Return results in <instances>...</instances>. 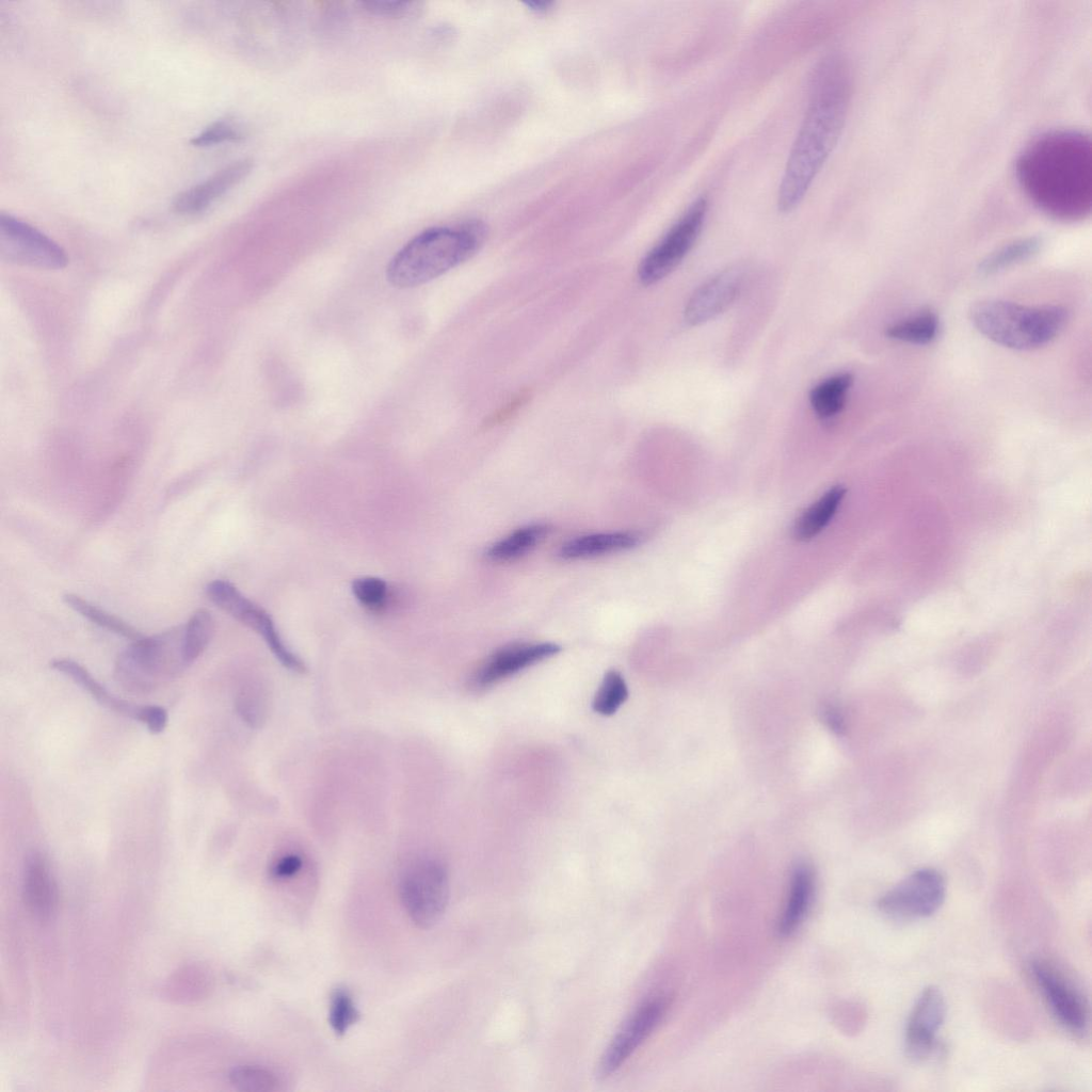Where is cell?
I'll return each mask as SVG.
<instances>
[{"label":"cell","mask_w":1092,"mask_h":1092,"mask_svg":"<svg viewBox=\"0 0 1092 1092\" xmlns=\"http://www.w3.org/2000/svg\"><path fill=\"white\" fill-rule=\"evenodd\" d=\"M360 4L372 15L391 18L417 15L421 10V4L414 1L368 0L360 2Z\"/></svg>","instance_id":"cell-34"},{"label":"cell","mask_w":1092,"mask_h":1092,"mask_svg":"<svg viewBox=\"0 0 1092 1092\" xmlns=\"http://www.w3.org/2000/svg\"><path fill=\"white\" fill-rule=\"evenodd\" d=\"M243 136L244 132L237 123L230 119H219L194 135L191 144L197 147H207L227 142H238Z\"/></svg>","instance_id":"cell-33"},{"label":"cell","mask_w":1092,"mask_h":1092,"mask_svg":"<svg viewBox=\"0 0 1092 1092\" xmlns=\"http://www.w3.org/2000/svg\"><path fill=\"white\" fill-rule=\"evenodd\" d=\"M251 168L252 161L248 159H241L224 166L202 182L179 193L172 203L173 211L181 215H194L206 211L243 180Z\"/></svg>","instance_id":"cell-16"},{"label":"cell","mask_w":1092,"mask_h":1092,"mask_svg":"<svg viewBox=\"0 0 1092 1092\" xmlns=\"http://www.w3.org/2000/svg\"><path fill=\"white\" fill-rule=\"evenodd\" d=\"M551 5H552V2H546V1H533V2H528L527 3V6L530 7V10H532V11H534L536 13H545V12H547L548 10H550Z\"/></svg>","instance_id":"cell-38"},{"label":"cell","mask_w":1092,"mask_h":1092,"mask_svg":"<svg viewBox=\"0 0 1092 1092\" xmlns=\"http://www.w3.org/2000/svg\"><path fill=\"white\" fill-rule=\"evenodd\" d=\"M628 689L623 676L615 670L607 672L594 696L593 710L601 716L613 714L627 700Z\"/></svg>","instance_id":"cell-28"},{"label":"cell","mask_w":1092,"mask_h":1092,"mask_svg":"<svg viewBox=\"0 0 1092 1092\" xmlns=\"http://www.w3.org/2000/svg\"><path fill=\"white\" fill-rule=\"evenodd\" d=\"M167 719V711L163 707L157 705H145L141 723H143L151 734H159L166 727Z\"/></svg>","instance_id":"cell-36"},{"label":"cell","mask_w":1092,"mask_h":1092,"mask_svg":"<svg viewBox=\"0 0 1092 1092\" xmlns=\"http://www.w3.org/2000/svg\"><path fill=\"white\" fill-rule=\"evenodd\" d=\"M845 494L846 488L836 485L806 509L793 526L794 539L805 542L819 534L835 515Z\"/></svg>","instance_id":"cell-21"},{"label":"cell","mask_w":1092,"mask_h":1092,"mask_svg":"<svg viewBox=\"0 0 1092 1092\" xmlns=\"http://www.w3.org/2000/svg\"><path fill=\"white\" fill-rule=\"evenodd\" d=\"M945 892V880L938 871L919 869L885 893L879 899L878 908L893 918L928 917L943 904Z\"/></svg>","instance_id":"cell-10"},{"label":"cell","mask_w":1092,"mask_h":1092,"mask_svg":"<svg viewBox=\"0 0 1092 1092\" xmlns=\"http://www.w3.org/2000/svg\"><path fill=\"white\" fill-rule=\"evenodd\" d=\"M63 600L74 611L101 628L131 640L132 642L143 637L142 633L127 622L96 607L76 594H66L63 596Z\"/></svg>","instance_id":"cell-24"},{"label":"cell","mask_w":1092,"mask_h":1092,"mask_svg":"<svg viewBox=\"0 0 1092 1092\" xmlns=\"http://www.w3.org/2000/svg\"><path fill=\"white\" fill-rule=\"evenodd\" d=\"M852 381L850 373H839L823 380L810 390V405L819 418L828 419L841 411Z\"/></svg>","instance_id":"cell-23"},{"label":"cell","mask_w":1092,"mask_h":1092,"mask_svg":"<svg viewBox=\"0 0 1092 1092\" xmlns=\"http://www.w3.org/2000/svg\"><path fill=\"white\" fill-rule=\"evenodd\" d=\"M744 276V268L734 266L705 282L686 304V322L700 325L726 310L740 293Z\"/></svg>","instance_id":"cell-14"},{"label":"cell","mask_w":1092,"mask_h":1092,"mask_svg":"<svg viewBox=\"0 0 1092 1092\" xmlns=\"http://www.w3.org/2000/svg\"><path fill=\"white\" fill-rule=\"evenodd\" d=\"M969 316L983 336L1013 350L1046 344L1067 320V311L1058 305L1032 307L1002 300L979 301L971 306Z\"/></svg>","instance_id":"cell-4"},{"label":"cell","mask_w":1092,"mask_h":1092,"mask_svg":"<svg viewBox=\"0 0 1092 1092\" xmlns=\"http://www.w3.org/2000/svg\"><path fill=\"white\" fill-rule=\"evenodd\" d=\"M642 537L633 531L600 532L581 535L564 543L558 556L563 560L587 559L630 549Z\"/></svg>","instance_id":"cell-20"},{"label":"cell","mask_w":1092,"mask_h":1092,"mask_svg":"<svg viewBox=\"0 0 1092 1092\" xmlns=\"http://www.w3.org/2000/svg\"><path fill=\"white\" fill-rule=\"evenodd\" d=\"M208 598L234 619L259 633L272 654L288 670L304 673V662L285 644L270 614L244 596L231 582L210 581L205 589Z\"/></svg>","instance_id":"cell-7"},{"label":"cell","mask_w":1092,"mask_h":1092,"mask_svg":"<svg viewBox=\"0 0 1092 1092\" xmlns=\"http://www.w3.org/2000/svg\"><path fill=\"white\" fill-rule=\"evenodd\" d=\"M352 593L366 608L381 611L390 596L387 583L378 577H360L352 582Z\"/></svg>","instance_id":"cell-32"},{"label":"cell","mask_w":1092,"mask_h":1092,"mask_svg":"<svg viewBox=\"0 0 1092 1092\" xmlns=\"http://www.w3.org/2000/svg\"><path fill=\"white\" fill-rule=\"evenodd\" d=\"M401 903L410 919L429 929L443 917L449 900L445 865L436 858H420L408 865L399 882Z\"/></svg>","instance_id":"cell-6"},{"label":"cell","mask_w":1092,"mask_h":1092,"mask_svg":"<svg viewBox=\"0 0 1092 1092\" xmlns=\"http://www.w3.org/2000/svg\"><path fill=\"white\" fill-rule=\"evenodd\" d=\"M303 867V858L296 853H287L278 857L270 868L273 879L282 881L298 874Z\"/></svg>","instance_id":"cell-35"},{"label":"cell","mask_w":1092,"mask_h":1092,"mask_svg":"<svg viewBox=\"0 0 1092 1092\" xmlns=\"http://www.w3.org/2000/svg\"><path fill=\"white\" fill-rule=\"evenodd\" d=\"M1040 246L1041 240L1035 237L1017 240L989 255L980 263L979 270L983 274H993L1031 257Z\"/></svg>","instance_id":"cell-27"},{"label":"cell","mask_w":1092,"mask_h":1092,"mask_svg":"<svg viewBox=\"0 0 1092 1092\" xmlns=\"http://www.w3.org/2000/svg\"><path fill=\"white\" fill-rule=\"evenodd\" d=\"M946 1016L945 998L936 986L926 987L910 1014L905 1029V1049L910 1058H927Z\"/></svg>","instance_id":"cell-15"},{"label":"cell","mask_w":1092,"mask_h":1092,"mask_svg":"<svg viewBox=\"0 0 1092 1092\" xmlns=\"http://www.w3.org/2000/svg\"><path fill=\"white\" fill-rule=\"evenodd\" d=\"M267 707V695L259 686H245L236 697L238 714L252 727H258L264 721Z\"/></svg>","instance_id":"cell-31"},{"label":"cell","mask_w":1092,"mask_h":1092,"mask_svg":"<svg viewBox=\"0 0 1092 1092\" xmlns=\"http://www.w3.org/2000/svg\"><path fill=\"white\" fill-rule=\"evenodd\" d=\"M485 237L486 228L479 221L423 230L390 259L387 280L398 288L425 284L472 257Z\"/></svg>","instance_id":"cell-3"},{"label":"cell","mask_w":1092,"mask_h":1092,"mask_svg":"<svg viewBox=\"0 0 1092 1092\" xmlns=\"http://www.w3.org/2000/svg\"><path fill=\"white\" fill-rule=\"evenodd\" d=\"M1030 971L1054 1016L1073 1032L1081 1033L1089 1022V1011L1081 993L1056 967L1034 961Z\"/></svg>","instance_id":"cell-12"},{"label":"cell","mask_w":1092,"mask_h":1092,"mask_svg":"<svg viewBox=\"0 0 1092 1092\" xmlns=\"http://www.w3.org/2000/svg\"><path fill=\"white\" fill-rule=\"evenodd\" d=\"M0 255L16 264L58 270L67 264L64 250L32 225L11 214H0Z\"/></svg>","instance_id":"cell-9"},{"label":"cell","mask_w":1092,"mask_h":1092,"mask_svg":"<svg viewBox=\"0 0 1092 1092\" xmlns=\"http://www.w3.org/2000/svg\"><path fill=\"white\" fill-rule=\"evenodd\" d=\"M705 197L694 200L682 216L642 259L638 276L642 284L653 285L669 275L696 242L707 214Z\"/></svg>","instance_id":"cell-8"},{"label":"cell","mask_w":1092,"mask_h":1092,"mask_svg":"<svg viewBox=\"0 0 1092 1092\" xmlns=\"http://www.w3.org/2000/svg\"><path fill=\"white\" fill-rule=\"evenodd\" d=\"M214 630L211 613L206 609L195 611L183 625V660L192 664L208 646Z\"/></svg>","instance_id":"cell-25"},{"label":"cell","mask_w":1092,"mask_h":1092,"mask_svg":"<svg viewBox=\"0 0 1092 1092\" xmlns=\"http://www.w3.org/2000/svg\"><path fill=\"white\" fill-rule=\"evenodd\" d=\"M528 397H529L528 392H526V391L519 392L517 396H515L512 400H510L503 407L500 408V411H498L493 416L492 421L495 422V421H498V420H502L505 417L510 416L512 413H514L517 410H519V407H521L527 402Z\"/></svg>","instance_id":"cell-37"},{"label":"cell","mask_w":1092,"mask_h":1092,"mask_svg":"<svg viewBox=\"0 0 1092 1092\" xmlns=\"http://www.w3.org/2000/svg\"><path fill=\"white\" fill-rule=\"evenodd\" d=\"M850 75L837 55L825 58L815 71L809 103L781 180L777 206L793 210L835 147L847 115Z\"/></svg>","instance_id":"cell-2"},{"label":"cell","mask_w":1092,"mask_h":1092,"mask_svg":"<svg viewBox=\"0 0 1092 1092\" xmlns=\"http://www.w3.org/2000/svg\"><path fill=\"white\" fill-rule=\"evenodd\" d=\"M230 1083L245 1092H273L278 1089L277 1077L267 1069L258 1066H237L228 1075Z\"/></svg>","instance_id":"cell-29"},{"label":"cell","mask_w":1092,"mask_h":1092,"mask_svg":"<svg viewBox=\"0 0 1092 1092\" xmlns=\"http://www.w3.org/2000/svg\"><path fill=\"white\" fill-rule=\"evenodd\" d=\"M51 668L70 677L96 702L109 710L141 722L145 705H136L112 694L80 663L67 658L54 659Z\"/></svg>","instance_id":"cell-18"},{"label":"cell","mask_w":1092,"mask_h":1092,"mask_svg":"<svg viewBox=\"0 0 1092 1092\" xmlns=\"http://www.w3.org/2000/svg\"><path fill=\"white\" fill-rule=\"evenodd\" d=\"M182 642L183 625L133 641L117 657L116 680L132 692L151 691L187 668Z\"/></svg>","instance_id":"cell-5"},{"label":"cell","mask_w":1092,"mask_h":1092,"mask_svg":"<svg viewBox=\"0 0 1092 1092\" xmlns=\"http://www.w3.org/2000/svg\"><path fill=\"white\" fill-rule=\"evenodd\" d=\"M548 532L549 527L545 524L527 525L492 544L486 549L485 557L493 562L517 559L539 545Z\"/></svg>","instance_id":"cell-22"},{"label":"cell","mask_w":1092,"mask_h":1092,"mask_svg":"<svg viewBox=\"0 0 1092 1092\" xmlns=\"http://www.w3.org/2000/svg\"><path fill=\"white\" fill-rule=\"evenodd\" d=\"M814 889L813 869L806 864H798L792 870L787 900L777 925L781 936H790L800 927L809 910Z\"/></svg>","instance_id":"cell-19"},{"label":"cell","mask_w":1092,"mask_h":1092,"mask_svg":"<svg viewBox=\"0 0 1092 1092\" xmlns=\"http://www.w3.org/2000/svg\"><path fill=\"white\" fill-rule=\"evenodd\" d=\"M560 652L552 642L518 643L504 646L486 658L469 678V688L483 691L503 679Z\"/></svg>","instance_id":"cell-13"},{"label":"cell","mask_w":1092,"mask_h":1092,"mask_svg":"<svg viewBox=\"0 0 1092 1092\" xmlns=\"http://www.w3.org/2000/svg\"><path fill=\"white\" fill-rule=\"evenodd\" d=\"M1016 178L1043 212L1078 220L1092 206V143L1085 132L1059 129L1033 139L1017 158Z\"/></svg>","instance_id":"cell-1"},{"label":"cell","mask_w":1092,"mask_h":1092,"mask_svg":"<svg viewBox=\"0 0 1092 1092\" xmlns=\"http://www.w3.org/2000/svg\"><path fill=\"white\" fill-rule=\"evenodd\" d=\"M22 889L25 903L39 918H49L58 903V889L46 857L30 853L25 862Z\"/></svg>","instance_id":"cell-17"},{"label":"cell","mask_w":1092,"mask_h":1092,"mask_svg":"<svg viewBox=\"0 0 1092 1092\" xmlns=\"http://www.w3.org/2000/svg\"><path fill=\"white\" fill-rule=\"evenodd\" d=\"M359 1013L348 990L337 987L331 995L328 1023L337 1035L344 1034L356 1023Z\"/></svg>","instance_id":"cell-30"},{"label":"cell","mask_w":1092,"mask_h":1092,"mask_svg":"<svg viewBox=\"0 0 1092 1092\" xmlns=\"http://www.w3.org/2000/svg\"><path fill=\"white\" fill-rule=\"evenodd\" d=\"M668 1002L658 997L642 1003L620 1027L596 1064L595 1075L606 1079L614 1074L653 1033L662 1019Z\"/></svg>","instance_id":"cell-11"},{"label":"cell","mask_w":1092,"mask_h":1092,"mask_svg":"<svg viewBox=\"0 0 1092 1092\" xmlns=\"http://www.w3.org/2000/svg\"><path fill=\"white\" fill-rule=\"evenodd\" d=\"M937 331V317L931 311H926L892 324L887 327L886 335L903 342L927 344L935 338Z\"/></svg>","instance_id":"cell-26"}]
</instances>
